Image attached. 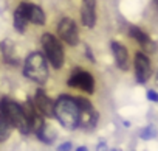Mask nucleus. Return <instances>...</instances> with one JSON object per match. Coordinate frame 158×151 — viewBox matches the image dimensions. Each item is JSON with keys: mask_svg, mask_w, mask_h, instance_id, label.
Masks as SVG:
<instances>
[{"mask_svg": "<svg viewBox=\"0 0 158 151\" xmlns=\"http://www.w3.org/2000/svg\"><path fill=\"white\" fill-rule=\"evenodd\" d=\"M54 117L59 120V123L64 128L70 131L79 128V109L74 97L60 95L54 101Z\"/></svg>", "mask_w": 158, "mask_h": 151, "instance_id": "1", "label": "nucleus"}, {"mask_svg": "<svg viewBox=\"0 0 158 151\" xmlns=\"http://www.w3.org/2000/svg\"><path fill=\"white\" fill-rule=\"evenodd\" d=\"M0 114H3L8 118V122L13 125V128H16L20 134L28 135L31 132V128H30L27 114L23 111V106L19 104L17 101L10 100L8 97L0 98Z\"/></svg>", "mask_w": 158, "mask_h": 151, "instance_id": "2", "label": "nucleus"}, {"mask_svg": "<svg viewBox=\"0 0 158 151\" xmlns=\"http://www.w3.org/2000/svg\"><path fill=\"white\" fill-rule=\"evenodd\" d=\"M23 75L36 84H45L50 77L47 58L40 51L30 53L23 61Z\"/></svg>", "mask_w": 158, "mask_h": 151, "instance_id": "3", "label": "nucleus"}, {"mask_svg": "<svg viewBox=\"0 0 158 151\" xmlns=\"http://www.w3.org/2000/svg\"><path fill=\"white\" fill-rule=\"evenodd\" d=\"M40 44H42L47 61L54 69H57V70L62 69L64 61H65V53H64V47H62L60 39L51 33H44L40 38Z\"/></svg>", "mask_w": 158, "mask_h": 151, "instance_id": "4", "label": "nucleus"}, {"mask_svg": "<svg viewBox=\"0 0 158 151\" xmlns=\"http://www.w3.org/2000/svg\"><path fill=\"white\" fill-rule=\"evenodd\" d=\"M74 100H76V104H77V109H79V128L87 129V131L95 129L99 115L95 111L90 100H87L84 97H74Z\"/></svg>", "mask_w": 158, "mask_h": 151, "instance_id": "5", "label": "nucleus"}, {"mask_svg": "<svg viewBox=\"0 0 158 151\" xmlns=\"http://www.w3.org/2000/svg\"><path fill=\"white\" fill-rule=\"evenodd\" d=\"M67 84L70 87H74V89H81L82 92H85L89 95H92L95 92V78H93V75L89 70H84L81 67H76V69L71 70Z\"/></svg>", "mask_w": 158, "mask_h": 151, "instance_id": "6", "label": "nucleus"}, {"mask_svg": "<svg viewBox=\"0 0 158 151\" xmlns=\"http://www.w3.org/2000/svg\"><path fill=\"white\" fill-rule=\"evenodd\" d=\"M57 38L71 47L77 45L79 44V30H77L76 22L70 17H62L57 24Z\"/></svg>", "mask_w": 158, "mask_h": 151, "instance_id": "7", "label": "nucleus"}, {"mask_svg": "<svg viewBox=\"0 0 158 151\" xmlns=\"http://www.w3.org/2000/svg\"><path fill=\"white\" fill-rule=\"evenodd\" d=\"M135 77L139 84H146L149 78L152 77V65L150 59L146 53L138 51L135 55Z\"/></svg>", "mask_w": 158, "mask_h": 151, "instance_id": "8", "label": "nucleus"}, {"mask_svg": "<svg viewBox=\"0 0 158 151\" xmlns=\"http://www.w3.org/2000/svg\"><path fill=\"white\" fill-rule=\"evenodd\" d=\"M33 101H34V106L37 108V111L44 117H48V118L54 117V101L45 94L44 89H37L36 91Z\"/></svg>", "mask_w": 158, "mask_h": 151, "instance_id": "9", "label": "nucleus"}, {"mask_svg": "<svg viewBox=\"0 0 158 151\" xmlns=\"http://www.w3.org/2000/svg\"><path fill=\"white\" fill-rule=\"evenodd\" d=\"M81 20L84 27L93 28L96 24V0H82L81 3Z\"/></svg>", "mask_w": 158, "mask_h": 151, "instance_id": "10", "label": "nucleus"}, {"mask_svg": "<svg viewBox=\"0 0 158 151\" xmlns=\"http://www.w3.org/2000/svg\"><path fill=\"white\" fill-rule=\"evenodd\" d=\"M110 48H112V53H113V58H115V62H116V65H118V69L119 70H129V67H130V59H129V51H127V48L123 45V44H119V42H116V41H113L112 44H110Z\"/></svg>", "mask_w": 158, "mask_h": 151, "instance_id": "11", "label": "nucleus"}, {"mask_svg": "<svg viewBox=\"0 0 158 151\" xmlns=\"http://www.w3.org/2000/svg\"><path fill=\"white\" fill-rule=\"evenodd\" d=\"M0 53H2V58L8 65H19L20 64V58H19L16 47H14V42L11 39H5L0 42Z\"/></svg>", "mask_w": 158, "mask_h": 151, "instance_id": "12", "label": "nucleus"}, {"mask_svg": "<svg viewBox=\"0 0 158 151\" xmlns=\"http://www.w3.org/2000/svg\"><path fill=\"white\" fill-rule=\"evenodd\" d=\"M27 5H28V2H22V3H19V7L14 11V28L20 34H23L27 31V27L30 24L28 16H27Z\"/></svg>", "mask_w": 158, "mask_h": 151, "instance_id": "13", "label": "nucleus"}, {"mask_svg": "<svg viewBox=\"0 0 158 151\" xmlns=\"http://www.w3.org/2000/svg\"><path fill=\"white\" fill-rule=\"evenodd\" d=\"M129 34H130V38H133L146 51H155V44L150 41V38L141 30V28H138V27H130L129 28Z\"/></svg>", "mask_w": 158, "mask_h": 151, "instance_id": "14", "label": "nucleus"}, {"mask_svg": "<svg viewBox=\"0 0 158 151\" xmlns=\"http://www.w3.org/2000/svg\"><path fill=\"white\" fill-rule=\"evenodd\" d=\"M27 16H28V22L33 25H45V13L44 10L36 5V3H28L27 5Z\"/></svg>", "mask_w": 158, "mask_h": 151, "instance_id": "15", "label": "nucleus"}, {"mask_svg": "<svg viewBox=\"0 0 158 151\" xmlns=\"http://www.w3.org/2000/svg\"><path fill=\"white\" fill-rule=\"evenodd\" d=\"M11 131H13V125L8 122V118L3 114H0V143L10 137Z\"/></svg>", "mask_w": 158, "mask_h": 151, "instance_id": "16", "label": "nucleus"}, {"mask_svg": "<svg viewBox=\"0 0 158 151\" xmlns=\"http://www.w3.org/2000/svg\"><path fill=\"white\" fill-rule=\"evenodd\" d=\"M139 137H141L143 140H150V139H155V137H156V128H155L153 125H149V126L143 128V129L139 131Z\"/></svg>", "mask_w": 158, "mask_h": 151, "instance_id": "17", "label": "nucleus"}, {"mask_svg": "<svg viewBox=\"0 0 158 151\" xmlns=\"http://www.w3.org/2000/svg\"><path fill=\"white\" fill-rule=\"evenodd\" d=\"M146 97H147V100H149V101L158 103V92H156V91L149 89V91H147V94H146Z\"/></svg>", "mask_w": 158, "mask_h": 151, "instance_id": "18", "label": "nucleus"}, {"mask_svg": "<svg viewBox=\"0 0 158 151\" xmlns=\"http://www.w3.org/2000/svg\"><path fill=\"white\" fill-rule=\"evenodd\" d=\"M71 148H73L71 142H64V143H60L57 146V151H71Z\"/></svg>", "mask_w": 158, "mask_h": 151, "instance_id": "19", "label": "nucleus"}, {"mask_svg": "<svg viewBox=\"0 0 158 151\" xmlns=\"http://www.w3.org/2000/svg\"><path fill=\"white\" fill-rule=\"evenodd\" d=\"M85 56L89 58L90 62H95V56H93V53H92V50H90L89 45H85Z\"/></svg>", "mask_w": 158, "mask_h": 151, "instance_id": "20", "label": "nucleus"}, {"mask_svg": "<svg viewBox=\"0 0 158 151\" xmlns=\"http://www.w3.org/2000/svg\"><path fill=\"white\" fill-rule=\"evenodd\" d=\"M96 151H109V148H107V143L102 140V142H99L98 143V146H96Z\"/></svg>", "mask_w": 158, "mask_h": 151, "instance_id": "21", "label": "nucleus"}, {"mask_svg": "<svg viewBox=\"0 0 158 151\" xmlns=\"http://www.w3.org/2000/svg\"><path fill=\"white\" fill-rule=\"evenodd\" d=\"M76 151H89V148H85V146H79V148H76Z\"/></svg>", "mask_w": 158, "mask_h": 151, "instance_id": "22", "label": "nucleus"}, {"mask_svg": "<svg viewBox=\"0 0 158 151\" xmlns=\"http://www.w3.org/2000/svg\"><path fill=\"white\" fill-rule=\"evenodd\" d=\"M155 83H156V86H158V73H156V78H155Z\"/></svg>", "mask_w": 158, "mask_h": 151, "instance_id": "23", "label": "nucleus"}, {"mask_svg": "<svg viewBox=\"0 0 158 151\" xmlns=\"http://www.w3.org/2000/svg\"><path fill=\"white\" fill-rule=\"evenodd\" d=\"M155 3H156V7H158V0H155Z\"/></svg>", "mask_w": 158, "mask_h": 151, "instance_id": "24", "label": "nucleus"}, {"mask_svg": "<svg viewBox=\"0 0 158 151\" xmlns=\"http://www.w3.org/2000/svg\"><path fill=\"white\" fill-rule=\"evenodd\" d=\"M110 151H118V149H110Z\"/></svg>", "mask_w": 158, "mask_h": 151, "instance_id": "25", "label": "nucleus"}]
</instances>
